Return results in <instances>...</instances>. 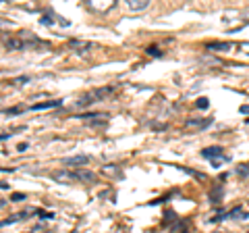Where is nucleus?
Segmentation results:
<instances>
[{
  "label": "nucleus",
  "instance_id": "f257e3e1",
  "mask_svg": "<svg viewBox=\"0 0 249 233\" xmlns=\"http://www.w3.org/2000/svg\"><path fill=\"white\" fill-rule=\"evenodd\" d=\"M52 177L60 183H75V181L91 183L96 179V175L91 171H56V173H52Z\"/></svg>",
  "mask_w": 249,
  "mask_h": 233
},
{
  "label": "nucleus",
  "instance_id": "f03ea898",
  "mask_svg": "<svg viewBox=\"0 0 249 233\" xmlns=\"http://www.w3.org/2000/svg\"><path fill=\"white\" fill-rule=\"evenodd\" d=\"M88 2V6L91 11H98V13H106L110 11L112 6L116 4V0H85Z\"/></svg>",
  "mask_w": 249,
  "mask_h": 233
},
{
  "label": "nucleus",
  "instance_id": "7ed1b4c3",
  "mask_svg": "<svg viewBox=\"0 0 249 233\" xmlns=\"http://www.w3.org/2000/svg\"><path fill=\"white\" fill-rule=\"evenodd\" d=\"M89 162V156H73V158H65L62 165L67 167H75V165H88Z\"/></svg>",
  "mask_w": 249,
  "mask_h": 233
},
{
  "label": "nucleus",
  "instance_id": "20e7f679",
  "mask_svg": "<svg viewBox=\"0 0 249 233\" xmlns=\"http://www.w3.org/2000/svg\"><path fill=\"white\" fill-rule=\"evenodd\" d=\"M127 4H129L131 11H142L150 4V0H127Z\"/></svg>",
  "mask_w": 249,
  "mask_h": 233
},
{
  "label": "nucleus",
  "instance_id": "39448f33",
  "mask_svg": "<svg viewBox=\"0 0 249 233\" xmlns=\"http://www.w3.org/2000/svg\"><path fill=\"white\" fill-rule=\"evenodd\" d=\"M201 154H204V156H208V158H218V156H222V148H218V146H212V148H206Z\"/></svg>",
  "mask_w": 249,
  "mask_h": 233
},
{
  "label": "nucleus",
  "instance_id": "423d86ee",
  "mask_svg": "<svg viewBox=\"0 0 249 233\" xmlns=\"http://www.w3.org/2000/svg\"><path fill=\"white\" fill-rule=\"evenodd\" d=\"M56 104H60V100H52V102H40V104H34L31 108H34V111H44V108H52V106H56Z\"/></svg>",
  "mask_w": 249,
  "mask_h": 233
},
{
  "label": "nucleus",
  "instance_id": "0eeeda50",
  "mask_svg": "<svg viewBox=\"0 0 249 233\" xmlns=\"http://www.w3.org/2000/svg\"><path fill=\"white\" fill-rule=\"evenodd\" d=\"M237 173H239L241 177H249V162H247V165H241V167L237 169Z\"/></svg>",
  "mask_w": 249,
  "mask_h": 233
},
{
  "label": "nucleus",
  "instance_id": "6e6552de",
  "mask_svg": "<svg viewBox=\"0 0 249 233\" xmlns=\"http://www.w3.org/2000/svg\"><path fill=\"white\" fill-rule=\"evenodd\" d=\"M210 48H212V50H229L231 44H212Z\"/></svg>",
  "mask_w": 249,
  "mask_h": 233
},
{
  "label": "nucleus",
  "instance_id": "1a4fd4ad",
  "mask_svg": "<svg viewBox=\"0 0 249 233\" xmlns=\"http://www.w3.org/2000/svg\"><path fill=\"white\" fill-rule=\"evenodd\" d=\"M23 198H25L23 194H13V200H15V202H19V200H23Z\"/></svg>",
  "mask_w": 249,
  "mask_h": 233
},
{
  "label": "nucleus",
  "instance_id": "9d476101",
  "mask_svg": "<svg viewBox=\"0 0 249 233\" xmlns=\"http://www.w3.org/2000/svg\"><path fill=\"white\" fill-rule=\"evenodd\" d=\"M197 106L199 108H206L208 106V100H197Z\"/></svg>",
  "mask_w": 249,
  "mask_h": 233
}]
</instances>
